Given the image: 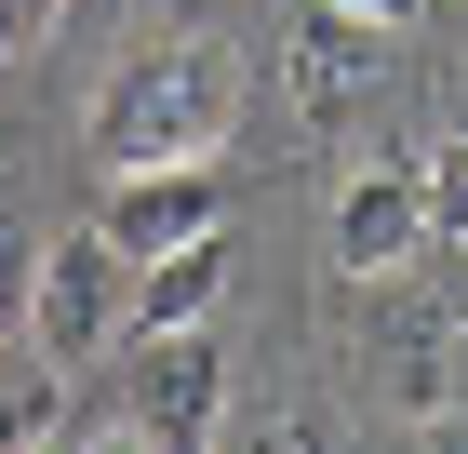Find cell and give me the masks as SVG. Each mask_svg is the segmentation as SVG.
Masks as SVG:
<instances>
[{"mask_svg":"<svg viewBox=\"0 0 468 454\" xmlns=\"http://www.w3.org/2000/svg\"><path fill=\"white\" fill-rule=\"evenodd\" d=\"M241 107H254V68H241L228 27H147L134 54L94 80L80 147H94L108 174H161V161H215V147L241 134Z\"/></svg>","mask_w":468,"mask_h":454,"instance_id":"obj_1","label":"cell"},{"mask_svg":"<svg viewBox=\"0 0 468 454\" xmlns=\"http://www.w3.org/2000/svg\"><path fill=\"white\" fill-rule=\"evenodd\" d=\"M27 334L54 361H94V348H121L134 334V254L108 241V227H68V241H40V280H27Z\"/></svg>","mask_w":468,"mask_h":454,"instance_id":"obj_2","label":"cell"},{"mask_svg":"<svg viewBox=\"0 0 468 454\" xmlns=\"http://www.w3.org/2000/svg\"><path fill=\"white\" fill-rule=\"evenodd\" d=\"M361 375H375V401H401V415H455L468 308H429L415 280H388V294H375V334H361Z\"/></svg>","mask_w":468,"mask_h":454,"instance_id":"obj_3","label":"cell"},{"mask_svg":"<svg viewBox=\"0 0 468 454\" xmlns=\"http://www.w3.org/2000/svg\"><path fill=\"white\" fill-rule=\"evenodd\" d=\"M282 94L308 134H348L361 107L388 94V27H361V14H335V0H308V27L282 40Z\"/></svg>","mask_w":468,"mask_h":454,"instance_id":"obj_4","label":"cell"},{"mask_svg":"<svg viewBox=\"0 0 468 454\" xmlns=\"http://www.w3.org/2000/svg\"><path fill=\"white\" fill-rule=\"evenodd\" d=\"M429 187H415V161L401 174H348L335 187V280L348 294H388V280H429Z\"/></svg>","mask_w":468,"mask_h":454,"instance_id":"obj_5","label":"cell"},{"mask_svg":"<svg viewBox=\"0 0 468 454\" xmlns=\"http://www.w3.org/2000/svg\"><path fill=\"white\" fill-rule=\"evenodd\" d=\"M134 428H147L161 454H215V428H228L215 321H201V334H134Z\"/></svg>","mask_w":468,"mask_h":454,"instance_id":"obj_6","label":"cell"},{"mask_svg":"<svg viewBox=\"0 0 468 454\" xmlns=\"http://www.w3.org/2000/svg\"><path fill=\"white\" fill-rule=\"evenodd\" d=\"M94 227H108L121 254H175V241H215L228 227V187H215V161H161V174H108V201H94Z\"/></svg>","mask_w":468,"mask_h":454,"instance_id":"obj_7","label":"cell"},{"mask_svg":"<svg viewBox=\"0 0 468 454\" xmlns=\"http://www.w3.org/2000/svg\"><path fill=\"white\" fill-rule=\"evenodd\" d=\"M228 308V227L215 241H175L134 268V334H201V321Z\"/></svg>","mask_w":468,"mask_h":454,"instance_id":"obj_8","label":"cell"},{"mask_svg":"<svg viewBox=\"0 0 468 454\" xmlns=\"http://www.w3.org/2000/svg\"><path fill=\"white\" fill-rule=\"evenodd\" d=\"M54 401H68V361L40 348V334H27V348H0V454H27L40 428H54Z\"/></svg>","mask_w":468,"mask_h":454,"instance_id":"obj_9","label":"cell"},{"mask_svg":"<svg viewBox=\"0 0 468 454\" xmlns=\"http://www.w3.org/2000/svg\"><path fill=\"white\" fill-rule=\"evenodd\" d=\"M215 454H322V428H308V415H228Z\"/></svg>","mask_w":468,"mask_h":454,"instance_id":"obj_10","label":"cell"},{"mask_svg":"<svg viewBox=\"0 0 468 454\" xmlns=\"http://www.w3.org/2000/svg\"><path fill=\"white\" fill-rule=\"evenodd\" d=\"M54 14H68V0H0V54H40V40H54Z\"/></svg>","mask_w":468,"mask_h":454,"instance_id":"obj_11","label":"cell"},{"mask_svg":"<svg viewBox=\"0 0 468 454\" xmlns=\"http://www.w3.org/2000/svg\"><path fill=\"white\" fill-rule=\"evenodd\" d=\"M27 280H40V241H27V227H0V321L27 308Z\"/></svg>","mask_w":468,"mask_h":454,"instance_id":"obj_12","label":"cell"},{"mask_svg":"<svg viewBox=\"0 0 468 454\" xmlns=\"http://www.w3.org/2000/svg\"><path fill=\"white\" fill-rule=\"evenodd\" d=\"M335 14H361V27H388V40H401L415 14H429V0H335Z\"/></svg>","mask_w":468,"mask_h":454,"instance_id":"obj_13","label":"cell"},{"mask_svg":"<svg viewBox=\"0 0 468 454\" xmlns=\"http://www.w3.org/2000/svg\"><path fill=\"white\" fill-rule=\"evenodd\" d=\"M80 454H161V441H147V428H108V441H80Z\"/></svg>","mask_w":468,"mask_h":454,"instance_id":"obj_14","label":"cell"},{"mask_svg":"<svg viewBox=\"0 0 468 454\" xmlns=\"http://www.w3.org/2000/svg\"><path fill=\"white\" fill-rule=\"evenodd\" d=\"M429 454H468V415H429Z\"/></svg>","mask_w":468,"mask_h":454,"instance_id":"obj_15","label":"cell"},{"mask_svg":"<svg viewBox=\"0 0 468 454\" xmlns=\"http://www.w3.org/2000/svg\"><path fill=\"white\" fill-rule=\"evenodd\" d=\"M27 454H80V441H54V428H40V441H27Z\"/></svg>","mask_w":468,"mask_h":454,"instance_id":"obj_16","label":"cell"},{"mask_svg":"<svg viewBox=\"0 0 468 454\" xmlns=\"http://www.w3.org/2000/svg\"><path fill=\"white\" fill-rule=\"evenodd\" d=\"M455 134H468V80H455Z\"/></svg>","mask_w":468,"mask_h":454,"instance_id":"obj_17","label":"cell"}]
</instances>
